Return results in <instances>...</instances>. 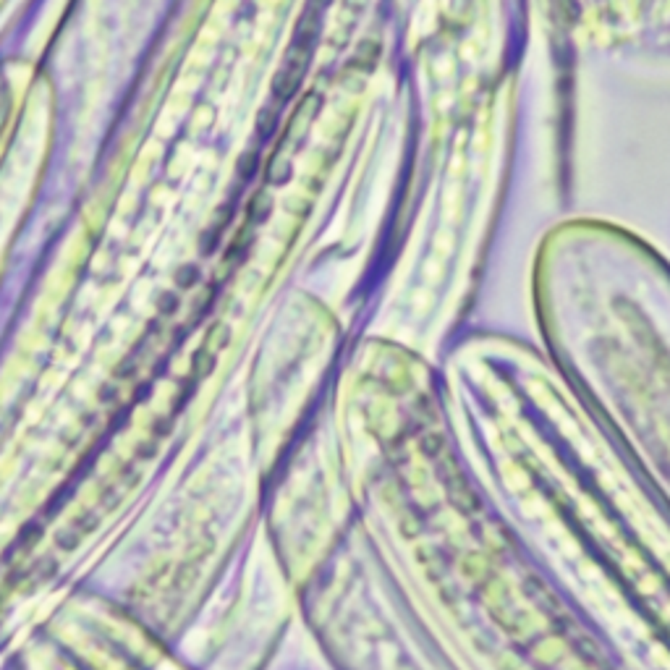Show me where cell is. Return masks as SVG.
Masks as SVG:
<instances>
[{
    "instance_id": "obj_1",
    "label": "cell",
    "mask_w": 670,
    "mask_h": 670,
    "mask_svg": "<svg viewBox=\"0 0 670 670\" xmlns=\"http://www.w3.org/2000/svg\"><path fill=\"white\" fill-rule=\"evenodd\" d=\"M312 48H314V27H307V29H301L299 40L293 42V48L288 50L278 76L272 81V95L278 102H286L288 97H293V92L299 90L301 79L307 74V66H309Z\"/></svg>"
},
{
    "instance_id": "obj_2",
    "label": "cell",
    "mask_w": 670,
    "mask_h": 670,
    "mask_svg": "<svg viewBox=\"0 0 670 670\" xmlns=\"http://www.w3.org/2000/svg\"><path fill=\"white\" fill-rule=\"evenodd\" d=\"M249 215H251V221L254 223H260V221H265L267 218V210H272V200L265 194V191H260L254 200H251V204H249Z\"/></svg>"
}]
</instances>
